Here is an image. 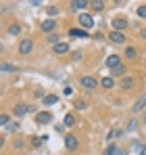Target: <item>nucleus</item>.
I'll use <instances>...</instances> for the list:
<instances>
[{
	"instance_id": "22",
	"label": "nucleus",
	"mask_w": 146,
	"mask_h": 155,
	"mask_svg": "<svg viewBox=\"0 0 146 155\" xmlns=\"http://www.w3.org/2000/svg\"><path fill=\"white\" fill-rule=\"evenodd\" d=\"M111 76L115 78V76H119V78H123V76H127V67H125V65H119V67H115V69H113V71H111Z\"/></svg>"
},
{
	"instance_id": "27",
	"label": "nucleus",
	"mask_w": 146,
	"mask_h": 155,
	"mask_svg": "<svg viewBox=\"0 0 146 155\" xmlns=\"http://www.w3.org/2000/svg\"><path fill=\"white\" fill-rule=\"evenodd\" d=\"M136 15H138L140 19H146V4H140V6L136 8Z\"/></svg>"
},
{
	"instance_id": "37",
	"label": "nucleus",
	"mask_w": 146,
	"mask_h": 155,
	"mask_svg": "<svg viewBox=\"0 0 146 155\" xmlns=\"http://www.w3.org/2000/svg\"><path fill=\"white\" fill-rule=\"evenodd\" d=\"M144 124H146V115H144Z\"/></svg>"
},
{
	"instance_id": "7",
	"label": "nucleus",
	"mask_w": 146,
	"mask_h": 155,
	"mask_svg": "<svg viewBox=\"0 0 146 155\" xmlns=\"http://www.w3.org/2000/svg\"><path fill=\"white\" fill-rule=\"evenodd\" d=\"M29 111H31V105H25V103H17L13 107V115H15V117H23Z\"/></svg>"
},
{
	"instance_id": "18",
	"label": "nucleus",
	"mask_w": 146,
	"mask_h": 155,
	"mask_svg": "<svg viewBox=\"0 0 146 155\" xmlns=\"http://www.w3.org/2000/svg\"><path fill=\"white\" fill-rule=\"evenodd\" d=\"M123 57H125V59H129V61H134V59L138 57L136 46H125V48H123Z\"/></svg>"
},
{
	"instance_id": "6",
	"label": "nucleus",
	"mask_w": 146,
	"mask_h": 155,
	"mask_svg": "<svg viewBox=\"0 0 146 155\" xmlns=\"http://www.w3.org/2000/svg\"><path fill=\"white\" fill-rule=\"evenodd\" d=\"M111 25H113V31H123V29L129 27V21H127L125 17H115V19L111 21Z\"/></svg>"
},
{
	"instance_id": "32",
	"label": "nucleus",
	"mask_w": 146,
	"mask_h": 155,
	"mask_svg": "<svg viewBox=\"0 0 146 155\" xmlns=\"http://www.w3.org/2000/svg\"><path fill=\"white\" fill-rule=\"evenodd\" d=\"M138 34H140V38L146 42V27H140V29H138Z\"/></svg>"
},
{
	"instance_id": "17",
	"label": "nucleus",
	"mask_w": 146,
	"mask_h": 155,
	"mask_svg": "<svg viewBox=\"0 0 146 155\" xmlns=\"http://www.w3.org/2000/svg\"><path fill=\"white\" fill-rule=\"evenodd\" d=\"M69 36H71V38H88V31L81 29V27H71V29H69Z\"/></svg>"
},
{
	"instance_id": "5",
	"label": "nucleus",
	"mask_w": 146,
	"mask_h": 155,
	"mask_svg": "<svg viewBox=\"0 0 146 155\" xmlns=\"http://www.w3.org/2000/svg\"><path fill=\"white\" fill-rule=\"evenodd\" d=\"M86 6H90L88 0H73V2H69V11L71 13H77V15H81Z\"/></svg>"
},
{
	"instance_id": "33",
	"label": "nucleus",
	"mask_w": 146,
	"mask_h": 155,
	"mask_svg": "<svg viewBox=\"0 0 146 155\" xmlns=\"http://www.w3.org/2000/svg\"><path fill=\"white\" fill-rule=\"evenodd\" d=\"M71 57H73V61H79V59H81V51H75Z\"/></svg>"
},
{
	"instance_id": "30",
	"label": "nucleus",
	"mask_w": 146,
	"mask_h": 155,
	"mask_svg": "<svg viewBox=\"0 0 146 155\" xmlns=\"http://www.w3.org/2000/svg\"><path fill=\"white\" fill-rule=\"evenodd\" d=\"M138 128V122H136V120H129V122H127V132H132V130H136Z\"/></svg>"
},
{
	"instance_id": "19",
	"label": "nucleus",
	"mask_w": 146,
	"mask_h": 155,
	"mask_svg": "<svg viewBox=\"0 0 146 155\" xmlns=\"http://www.w3.org/2000/svg\"><path fill=\"white\" fill-rule=\"evenodd\" d=\"M59 103V97H54V94H46L44 99H42V105L44 107H52V105Z\"/></svg>"
},
{
	"instance_id": "15",
	"label": "nucleus",
	"mask_w": 146,
	"mask_h": 155,
	"mask_svg": "<svg viewBox=\"0 0 146 155\" xmlns=\"http://www.w3.org/2000/svg\"><path fill=\"white\" fill-rule=\"evenodd\" d=\"M144 109H146V94H142V97H140V99H138V101L134 103L132 111H134V113H142Z\"/></svg>"
},
{
	"instance_id": "4",
	"label": "nucleus",
	"mask_w": 146,
	"mask_h": 155,
	"mask_svg": "<svg viewBox=\"0 0 146 155\" xmlns=\"http://www.w3.org/2000/svg\"><path fill=\"white\" fill-rule=\"evenodd\" d=\"M33 48H36V44H33V40H31V38H23V40L19 42V54H23V57L31 54Z\"/></svg>"
},
{
	"instance_id": "25",
	"label": "nucleus",
	"mask_w": 146,
	"mask_h": 155,
	"mask_svg": "<svg viewBox=\"0 0 146 155\" xmlns=\"http://www.w3.org/2000/svg\"><path fill=\"white\" fill-rule=\"evenodd\" d=\"M21 128V124H19V122H17V120H13V122H11V124H8V126H6V132H17V130Z\"/></svg>"
},
{
	"instance_id": "34",
	"label": "nucleus",
	"mask_w": 146,
	"mask_h": 155,
	"mask_svg": "<svg viewBox=\"0 0 146 155\" xmlns=\"http://www.w3.org/2000/svg\"><path fill=\"white\" fill-rule=\"evenodd\" d=\"M65 94H67V97H71V94H73V88H71V86H65Z\"/></svg>"
},
{
	"instance_id": "9",
	"label": "nucleus",
	"mask_w": 146,
	"mask_h": 155,
	"mask_svg": "<svg viewBox=\"0 0 146 155\" xmlns=\"http://www.w3.org/2000/svg\"><path fill=\"white\" fill-rule=\"evenodd\" d=\"M77 147H79L77 136H75V134H67V136H65V149H67V151H75Z\"/></svg>"
},
{
	"instance_id": "20",
	"label": "nucleus",
	"mask_w": 146,
	"mask_h": 155,
	"mask_svg": "<svg viewBox=\"0 0 146 155\" xmlns=\"http://www.w3.org/2000/svg\"><path fill=\"white\" fill-rule=\"evenodd\" d=\"M75 122H77V120H75L73 113H65V120H63V126H65V128H73Z\"/></svg>"
},
{
	"instance_id": "36",
	"label": "nucleus",
	"mask_w": 146,
	"mask_h": 155,
	"mask_svg": "<svg viewBox=\"0 0 146 155\" xmlns=\"http://www.w3.org/2000/svg\"><path fill=\"white\" fill-rule=\"evenodd\" d=\"M140 155H146V145L142 147V151H140Z\"/></svg>"
},
{
	"instance_id": "31",
	"label": "nucleus",
	"mask_w": 146,
	"mask_h": 155,
	"mask_svg": "<svg viewBox=\"0 0 146 155\" xmlns=\"http://www.w3.org/2000/svg\"><path fill=\"white\" fill-rule=\"evenodd\" d=\"M31 143H33V147H42V143H44V138H42V136H36V138H33Z\"/></svg>"
},
{
	"instance_id": "35",
	"label": "nucleus",
	"mask_w": 146,
	"mask_h": 155,
	"mask_svg": "<svg viewBox=\"0 0 146 155\" xmlns=\"http://www.w3.org/2000/svg\"><path fill=\"white\" fill-rule=\"evenodd\" d=\"M75 107H77V109H84V107H86V103H81V101H77V103H75Z\"/></svg>"
},
{
	"instance_id": "21",
	"label": "nucleus",
	"mask_w": 146,
	"mask_h": 155,
	"mask_svg": "<svg viewBox=\"0 0 146 155\" xmlns=\"http://www.w3.org/2000/svg\"><path fill=\"white\" fill-rule=\"evenodd\" d=\"M21 29H23L21 23H11L6 31H8V36H19V34H21Z\"/></svg>"
},
{
	"instance_id": "2",
	"label": "nucleus",
	"mask_w": 146,
	"mask_h": 155,
	"mask_svg": "<svg viewBox=\"0 0 146 155\" xmlns=\"http://www.w3.org/2000/svg\"><path fill=\"white\" fill-rule=\"evenodd\" d=\"M77 23L81 25V29L90 31V29L94 27V17H92L90 13H81V15H77Z\"/></svg>"
},
{
	"instance_id": "28",
	"label": "nucleus",
	"mask_w": 146,
	"mask_h": 155,
	"mask_svg": "<svg viewBox=\"0 0 146 155\" xmlns=\"http://www.w3.org/2000/svg\"><path fill=\"white\" fill-rule=\"evenodd\" d=\"M56 13H59V6L56 4H50L48 8H46V15H50V17H54Z\"/></svg>"
},
{
	"instance_id": "12",
	"label": "nucleus",
	"mask_w": 146,
	"mask_h": 155,
	"mask_svg": "<svg viewBox=\"0 0 146 155\" xmlns=\"http://www.w3.org/2000/svg\"><path fill=\"white\" fill-rule=\"evenodd\" d=\"M54 27H56V21H54V19H44V21L40 23V29H42L44 34H54Z\"/></svg>"
},
{
	"instance_id": "24",
	"label": "nucleus",
	"mask_w": 146,
	"mask_h": 155,
	"mask_svg": "<svg viewBox=\"0 0 146 155\" xmlns=\"http://www.w3.org/2000/svg\"><path fill=\"white\" fill-rule=\"evenodd\" d=\"M90 6H92V11H104V2L102 0H92Z\"/></svg>"
},
{
	"instance_id": "26",
	"label": "nucleus",
	"mask_w": 146,
	"mask_h": 155,
	"mask_svg": "<svg viewBox=\"0 0 146 155\" xmlns=\"http://www.w3.org/2000/svg\"><path fill=\"white\" fill-rule=\"evenodd\" d=\"M8 124H11V115H8V113H2V115H0V126L6 128Z\"/></svg>"
},
{
	"instance_id": "10",
	"label": "nucleus",
	"mask_w": 146,
	"mask_h": 155,
	"mask_svg": "<svg viewBox=\"0 0 146 155\" xmlns=\"http://www.w3.org/2000/svg\"><path fill=\"white\" fill-rule=\"evenodd\" d=\"M104 65L113 71L115 67H119V65H121V57H119V54H109V57H106V61H104Z\"/></svg>"
},
{
	"instance_id": "13",
	"label": "nucleus",
	"mask_w": 146,
	"mask_h": 155,
	"mask_svg": "<svg viewBox=\"0 0 146 155\" xmlns=\"http://www.w3.org/2000/svg\"><path fill=\"white\" fill-rule=\"evenodd\" d=\"M69 51H71L69 42H59V44H54V46H52V52H54V54H67Z\"/></svg>"
},
{
	"instance_id": "14",
	"label": "nucleus",
	"mask_w": 146,
	"mask_h": 155,
	"mask_svg": "<svg viewBox=\"0 0 146 155\" xmlns=\"http://www.w3.org/2000/svg\"><path fill=\"white\" fill-rule=\"evenodd\" d=\"M0 71H2V74H17V71H19V65H13V63L2 61V63H0Z\"/></svg>"
},
{
	"instance_id": "29",
	"label": "nucleus",
	"mask_w": 146,
	"mask_h": 155,
	"mask_svg": "<svg viewBox=\"0 0 146 155\" xmlns=\"http://www.w3.org/2000/svg\"><path fill=\"white\" fill-rule=\"evenodd\" d=\"M48 42L54 46V44H59L61 40H59V36H56V34H48Z\"/></svg>"
},
{
	"instance_id": "16",
	"label": "nucleus",
	"mask_w": 146,
	"mask_h": 155,
	"mask_svg": "<svg viewBox=\"0 0 146 155\" xmlns=\"http://www.w3.org/2000/svg\"><path fill=\"white\" fill-rule=\"evenodd\" d=\"M100 86H102L104 90H111V88L115 86V78L113 76H104L102 80H100Z\"/></svg>"
},
{
	"instance_id": "1",
	"label": "nucleus",
	"mask_w": 146,
	"mask_h": 155,
	"mask_svg": "<svg viewBox=\"0 0 146 155\" xmlns=\"http://www.w3.org/2000/svg\"><path fill=\"white\" fill-rule=\"evenodd\" d=\"M136 86H138V80H136L134 76H123L121 80H119V88L125 90V92H132Z\"/></svg>"
},
{
	"instance_id": "8",
	"label": "nucleus",
	"mask_w": 146,
	"mask_h": 155,
	"mask_svg": "<svg viewBox=\"0 0 146 155\" xmlns=\"http://www.w3.org/2000/svg\"><path fill=\"white\" fill-rule=\"evenodd\" d=\"M109 42H111V44H125L127 38H125L123 31H111V34H109Z\"/></svg>"
},
{
	"instance_id": "3",
	"label": "nucleus",
	"mask_w": 146,
	"mask_h": 155,
	"mask_svg": "<svg viewBox=\"0 0 146 155\" xmlns=\"http://www.w3.org/2000/svg\"><path fill=\"white\" fill-rule=\"evenodd\" d=\"M79 86L81 88H86V90H94V88H98V80L94 76H79Z\"/></svg>"
},
{
	"instance_id": "23",
	"label": "nucleus",
	"mask_w": 146,
	"mask_h": 155,
	"mask_svg": "<svg viewBox=\"0 0 146 155\" xmlns=\"http://www.w3.org/2000/svg\"><path fill=\"white\" fill-rule=\"evenodd\" d=\"M117 151H119V147H117L115 143H111V145L102 151V155H117Z\"/></svg>"
},
{
	"instance_id": "11",
	"label": "nucleus",
	"mask_w": 146,
	"mask_h": 155,
	"mask_svg": "<svg viewBox=\"0 0 146 155\" xmlns=\"http://www.w3.org/2000/svg\"><path fill=\"white\" fill-rule=\"evenodd\" d=\"M52 122V113L50 111H40V113H36V124H50Z\"/></svg>"
}]
</instances>
